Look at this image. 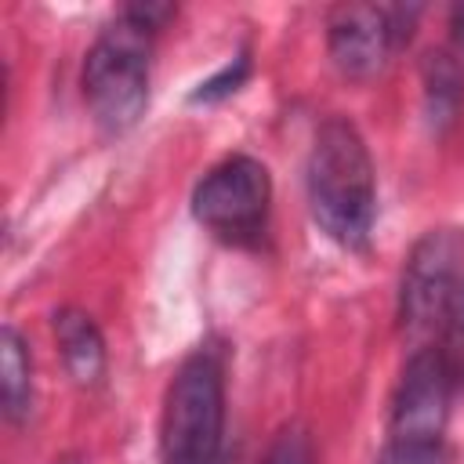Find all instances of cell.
Returning a JSON list of instances; mask_svg holds the SVG:
<instances>
[{
  "instance_id": "obj_10",
  "label": "cell",
  "mask_w": 464,
  "mask_h": 464,
  "mask_svg": "<svg viewBox=\"0 0 464 464\" xmlns=\"http://www.w3.org/2000/svg\"><path fill=\"white\" fill-rule=\"evenodd\" d=\"M460 94H464L460 65L450 54H428L424 58V112H428V123L435 130L453 123Z\"/></svg>"
},
{
  "instance_id": "obj_6",
  "label": "cell",
  "mask_w": 464,
  "mask_h": 464,
  "mask_svg": "<svg viewBox=\"0 0 464 464\" xmlns=\"http://www.w3.org/2000/svg\"><path fill=\"white\" fill-rule=\"evenodd\" d=\"M420 7L341 4L326 22V47L334 65L352 80H373L392 54L410 40Z\"/></svg>"
},
{
  "instance_id": "obj_9",
  "label": "cell",
  "mask_w": 464,
  "mask_h": 464,
  "mask_svg": "<svg viewBox=\"0 0 464 464\" xmlns=\"http://www.w3.org/2000/svg\"><path fill=\"white\" fill-rule=\"evenodd\" d=\"M0 366H4V413L11 424H18L33 410V359L14 326H4L0 334Z\"/></svg>"
},
{
  "instance_id": "obj_11",
  "label": "cell",
  "mask_w": 464,
  "mask_h": 464,
  "mask_svg": "<svg viewBox=\"0 0 464 464\" xmlns=\"http://www.w3.org/2000/svg\"><path fill=\"white\" fill-rule=\"evenodd\" d=\"M377 464H450L446 439H395L388 435V446L381 450Z\"/></svg>"
},
{
  "instance_id": "obj_5",
  "label": "cell",
  "mask_w": 464,
  "mask_h": 464,
  "mask_svg": "<svg viewBox=\"0 0 464 464\" xmlns=\"http://www.w3.org/2000/svg\"><path fill=\"white\" fill-rule=\"evenodd\" d=\"M460 283H464V239L457 232H428L410 250L399 283V323L406 337L424 341L439 334Z\"/></svg>"
},
{
  "instance_id": "obj_2",
  "label": "cell",
  "mask_w": 464,
  "mask_h": 464,
  "mask_svg": "<svg viewBox=\"0 0 464 464\" xmlns=\"http://www.w3.org/2000/svg\"><path fill=\"white\" fill-rule=\"evenodd\" d=\"M225 446V373L207 348L192 352L163 395V464H218Z\"/></svg>"
},
{
  "instance_id": "obj_3",
  "label": "cell",
  "mask_w": 464,
  "mask_h": 464,
  "mask_svg": "<svg viewBox=\"0 0 464 464\" xmlns=\"http://www.w3.org/2000/svg\"><path fill=\"white\" fill-rule=\"evenodd\" d=\"M149 54L152 29L134 22L130 14H116L112 25L102 29L83 62V98L102 130L123 134L130 130L149 105Z\"/></svg>"
},
{
  "instance_id": "obj_4",
  "label": "cell",
  "mask_w": 464,
  "mask_h": 464,
  "mask_svg": "<svg viewBox=\"0 0 464 464\" xmlns=\"http://www.w3.org/2000/svg\"><path fill=\"white\" fill-rule=\"evenodd\" d=\"M268 203H272V178L265 163L250 156L221 160L203 174V181L192 192L196 221L210 236L232 246H254L265 236Z\"/></svg>"
},
{
  "instance_id": "obj_13",
  "label": "cell",
  "mask_w": 464,
  "mask_h": 464,
  "mask_svg": "<svg viewBox=\"0 0 464 464\" xmlns=\"http://www.w3.org/2000/svg\"><path fill=\"white\" fill-rule=\"evenodd\" d=\"M246 72H250V58H246V54H236V62H228L218 76L203 80V83L192 91V102H221L225 94L239 91V83L246 80Z\"/></svg>"
},
{
  "instance_id": "obj_7",
  "label": "cell",
  "mask_w": 464,
  "mask_h": 464,
  "mask_svg": "<svg viewBox=\"0 0 464 464\" xmlns=\"http://www.w3.org/2000/svg\"><path fill=\"white\" fill-rule=\"evenodd\" d=\"M453 370L439 348H417L402 370L395 402H392V435L395 439H442L453 395Z\"/></svg>"
},
{
  "instance_id": "obj_15",
  "label": "cell",
  "mask_w": 464,
  "mask_h": 464,
  "mask_svg": "<svg viewBox=\"0 0 464 464\" xmlns=\"http://www.w3.org/2000/svg\"><path fill=\"white\" fill-rule=\"evenodd\" d=\"M450 40H453L457 54L464 58V4H457V7L450 11Z\"/></svg>"
},
{
  "instance_id": "obj_1",
  "label": "cell",
  "mask_w": 464,
  "mask_h": 464,
  "mask_svg": "<svg viewBox=\"0 0 464 464\" xmlns=\"http://www.w3.org/2000/svg\"><path fill=\"white\" fill-rule=\"evenodd\" d=\"M308 207L319 228L348 250L366 246L377 214V181L359 130L330 116L308 152Z\"/></svg>"
},
{
  "instance_id": "obj_8",
  "label": "cell",
  "mask_w": 464,
  "mask_h": 464,
  "mask_svg": "<svg viewBox=\"0 0 464 464\" xmlns=\"http://www.w3.org/2000/svg\"><path fill=\"white\" fill-rule=\"evenodd\" d=\"M54 337L65 359V370L72 373L76 384H98L105 373V341L94 319L80 308H62L54 312Z\"/></svg>"
},
{
  "instance_id": "obj_12",
  "label": "cell",
  "mask_w": 464,
  "mask_h": 464,
  "mask_svg": "<svg viewBox=\"0 0 464 464\" xmlns=\"http://www.w3.org/2000/svg\"><path fill=\"white\" fill-rule=\"evenodd\" d=\"M439 337H442L439 352H442L446 366H450L453 377H457V373L464 370V283L457 286V294H453V301H450V308H446V319H442Z\"/></svg>"
},
{
  "instance_id": "obj_14",
  "label": "cell",
  "mask_w": 464,
  "mask_h": 464,
  "mask_svg": "<svg viewBox=\"0 0 464 464\" xmlns=\"http://www.w3.org/2000/svg\"><path fill=\"white\" fill-rule=\"evenodd\" d=\"M261 464H315L308 431H304V428H286V431H279V439L272 442V450L265 453Z\"/></svg>"
}]
</instances>
